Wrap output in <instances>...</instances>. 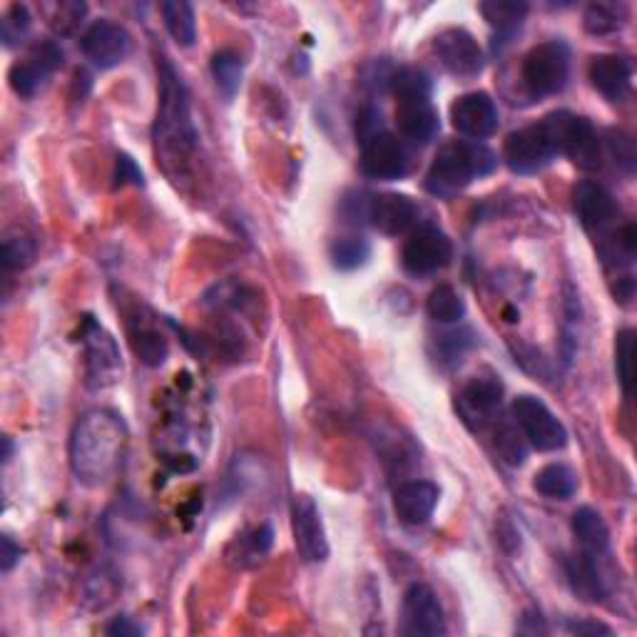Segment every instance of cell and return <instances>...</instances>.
<instances>
[{"instance_id":"1","label":"cell","mask_w":637,"mask_h":637,"mask_svg":"<svg viewBox=\"0 0 637 637\" xmlns=\"http://www.w3.org/2000/svg\"><path fill=\"white\" fill-rule=\"evenodd\" d=\"M127 446L123 417L110 409H93L75 423L70 436V469L88 489H103L115 479Z\"/></svg>"},{"instance_id":"2","label":"cell","mask_w":637,"mask_h":637,"mask_svg":"<svg viewBox=\"0 0 637 637\" xmlns=\"http://www.w3.org/2000/svg\"><path fill=\"white\" fill-rule=\"evenodd\" d=\"M160 107L153 130L155 155L169 179L179 182L182 167L189 162V155L197 147V130L192 123L187 88L172 68L167 58H160Z\"/></svg>"},{"instance_id":"3","label":"cell","mask_w":637,"mask_h":637,"mask_svg":"<svg viewBox=\"0 0 637 637\" xmlns=\"http://www.w3.org/2000/svg\"><path fill=\"white\" fill-rule=\"evenodd\" d=\"M495 167H499V155L491 147L473 143V140H453L433 157L423 187L433 197L451 199L466 189L473 179L491 175Z\"/></svg>"},{"instance_id":"4","label":"cell","mask_w":637,"mask_h":637,"mask_svg":"<svg viewBox=\"0 0 637 637\" xmlns=\"http://www.w3.org/2000/svg\"><path fill=\"white\" fill-rule=\"evenodd\" d=\"M389 83L397 95L399 135L411 145H429L441 130L439 113L431 103V78L421 68H401Z\"/></svg>"},{"instance_id":"5","label":"cell","mask_w":637,"mask_h":637,"mask_svg":"<svg viewBox=\"0 0 637 637\" xmlns=\"http://www.w3.org/2000/svg\"><path fill=\"white\" fill-rule=\"evenodd\" d=\"M521 78L533 95H558L571 78V48L563 40H548L531 48L523 58Z\"/></svg>"},{"instance_id":"6","label":"cell","mask_w":637,"mask_h":637,"mask_svg":"<svg viewBox=\"0 0 637 637\" xmlns=\"http://www.w3.org/2000/svg\"><path fill=\"white\" fill-rule=\"evenodd\" d=\"M80 341H83L85 351V383L88 389L103 391L115 387L123 379V357H120V347L100 323L88 317L80 327Z\"/></svg>"},{"instance_id":"7","label":"cell","mask_w":637,"mask_h":637,"mask_svg":"<svg viewBox=\"0 0 637 637\" xmlns=\"http://www.w3.org/2000/svg\"><path fill=\"white\" fill-rule=\"evenodd\" d=\"M511 413L515 429L521 431L525 443H531L535 451L555 453L568 446V429L563 427V421L541 399L523 393V397L513 401Z\"/></svg>"},{"instance_id":"8","label":"cell","mask_w":637,"mask_h":637,"mask_svg":"<svg viewBox=\"0 0 637 637\" xmlns=\"http://www.w3.org/2000/svg\"><path fill=\"white\" fill-rule=\"evenodd\" d=\"M545 120H548L555 135L558 155H565L581 169H598L603 165L600 137L588 117L558 110V113H551Z\"/></svg>"},{"instance_id":"9","label":"cell","mask_w":637,"mask_h":637,"mask_svg":"<svg viewBox=\"0 0 637 637\" xmlns=\"http://www.w3.org/2000/svg\"><path fill=\"white\" fill-rule=\"evenodd\" d=\"M558 157V145L548 125V120H541L535 125H525L505 137L503 160L515 175H535L551 165Z\"/></svg>"},{"instance_id":"10","label":"cell","mask_w":637,"mask_h":637,"mask_svg":"<svg viewBox=\"0 0 637 637\" xmlns=\"http://www.w3.org/2000/svg\"><path fill=\"white\" fill-rule=\"evenodd\" d=\"M63 50L55 40H40L28 50L23 60L10 65L8 83L13 88V93L20 97H35L48 83V78L63 68Z\"/></svg>"},{"instance_id":"11","label":"cell","mask_w":637,"mask_h":637,"mask_svg":"<svg viewBox=\"0 0 637 637\" xmlns=\"http://www.w3.org/2000/svg\"><path fill=\"white\" fill-rule=\"evenodd\" d=\"M451 259L453 245L439 227H419L401 251V265L411 277L439 275L451 265Z\"/></svg>"},{"instance_id":"12","label":"cell","mask_w":637,"mask_h":637,"mask_svg":"<svg viewBox=\"0 0 637 637\" xmlns=\"http://www.w3.org/2000/svg\"><path fill=\"white\" fill-rule=\"evenodd\" d=\"M401 620V633L409 637L446 635V615H443L436 593L427 583H413L403 593Z\"/></svg>"},{"instance_id":"13","label":"cell","mask_w":637,"mask_h":637,"mask_svg":"<svg viewBox=\"0 0 637 637\" xmlns=\"http://www.w3.org/2000/svg\"><path fill=\"white\" fill-rule=\"evenodd\" d=\"M361 172L371 179L393 182L409 172V153L403 140L389 130L371 135L361 143Z\"/></svg>"},{"instance_id":"14","label":"cell","mask_w":637,"mask_h":637,"mask_svg":"<svg viewBox=\"0 0 637 637\" xmlns=\"http://www.w3.org/2000/svg\"><path fill=\"white\" fill-rule=\"evenodd\" d=\"M291 533L299 558L305 563H323L329 558V541L323 531L319 505L311 495H295L291 501Z\"/></svg>"},{"instance_id":"15","label":"cell","mask_w":637,"mask_h":637,"mask_svg":"<svg viewBox=\"0 0 637 637\" xmlns=\"http://www.w3.org/2000/svg\"><path fill=\"white\" fill-rule=\"evenodd\" d=\"M433 53L439 63L456 78H476L485 68V55L469 30L446 28L433 38Z\"/></svg>"},{"instance_id":"16","label":"cell","mask_w":637,"mask_h":637,"mask_svg":"<svg viewBox=\"0 0 637 637\" xmlns=\"http://www.w3.org/2000/svg\"><path fill=\"white\" fill-rule=\"evenodd\" d=\"M503 407V383L495 377L471 379L459 393V413L473 431L493 427L501 417Z\"/></svg>"},{"instance_id":"17","label":"cell","mask_w":637,"mask_h":637,"mask_svg":"<svg viewBox=\"0 0 637 637\" xmlns=\"http://www.w3.org/2000/svg\"><path fill=\"white\" fill-rule=\"evenodd\" d=\"M130 48H133V40L127 30L107 18L95 20L80 38V50L97 70H110L123 63L130 55Z\"/></svg>"},{"instance_id":"18","label":"cell","mask_w":637,"mask_h":637,"mask_svg":"<svg viewBox=\"0 0 637 637\" xmlns=\"http://www.w3.org/2000/svg\"><path fill=\"white\" fill-rule=\"evenodd\" d=\"M451 123L463 137L481 143L499 130V107L489 93H466L451 105Z\"/></svg>"},{"instance_id":"19","label":"cell","mask_w":637,"mask_h":637,"mask_svg":"<svg viewBox=\"0 0 637 637\" xmlns=\"http://www.w3.org/2000/svg\"><path fill=\"white\" fill-rule=\"evenodd\" d=\"M421 207L407 195L387 192V195L369 197L367 219L371 227H377L383 235L399 237L419 225Z\"/></svg>"},{"instance_id":"20","label":"cell","mask_w":637,"mask_h":637,"mask_svg":"<svg viewBox=\"0 0 637 637\" xmlns=\"http://www.w3.org/2000/svg\"><path fill=\"white\" fill-rule=\"evenodd\" d=\"M441 491L431 481H409L393 493V511L403 525H427L433 518Z\"/></svg>"},{"instance_id":"21","label":"cell","mask_w":637,"mask_h":637,"mask_svg":"<svg viewBox=\"0 0 637 637\" xmlns=\"http://www.w3.org/2000/svg\"><path fill=\"white\" fill-rule=\"evenodd\" d=\"M590 83L610 103H623L633 88V63L625 55H595L590 63Z\"/></svg>"},{"instance_id":"22","label":"cell","mask_w":637,"mask_h":637,"mask_svg":"<svg viewBox=\"0 0 637 637\" xmlns=\"http://www.w3.org/2000/svg\"><path fill=\"white\" fill-rule=\"evenodd\" d=\"M573 205L581 225L588 232H603L618 217V205H615L613 195L605 187L595 185V182H581L575 187Z\"/></svg>"},{"instance_id":"23","label":"cell","mask_w":637,"mask_h":637,"mask_svg":"<svg viewBox=\"0 0 637 637\" xmlns=\"http://www.w3.org/2000/svg\"><path fill=\"white\" fill-rule=\"evenodd\" d=\"M565 575L573 593L585 603H603L608 598V585L600 573V558H593L588 553H578L565 561Z\"/></svg>"},{"instance_id":"24","label":"cell","mask_w":637,"mask_h":637,"mask_svg":"<svg viewBox=\"0 0 637 637\" xmlns=\"http://www.w3.org/2000/svg\"><path fill=\"white\" fill-rule=\"evenodd\" d=\"M573 535L581 543V551L593 555V558H608L610 555V531L608 523L603 521V515L590 508V505H583L573 513L571 521Z\"/></svg>"},{"instance_id":"25","label":"cell","mask_w":637,"mask_h":637,"mask_svg":"<svg viewBox=\"0 0 637 637\" xmlns=\"http://www.w3.org/2000/svg\"><path fill=\"white\" fill-rule=\"evenodd\" d=\"M533 489L548 501H568L578 491V476L565 463H548V466L535 473Z\"/></svg>"},{"instance_id":"26","label":"cell","mask_w":637,"mask_h":637,"mask_svg":"<svg viewBox=\"0 0 637 637\" xmlns=\"http://www.w3.org/2000/svg\"><path fill=\"white\" fill-rule=\"evenodd\" d=\"M162 20H165L167 33L172 35L177 45L189 48L195 45L197 40V20H195V8L185 0H167V3L160 6Z\"/></svg>"},{"instance_id":"27","label":"cell","mask_w":637,"mask_h":637,"mask_svg":"<svg viewBox=\"0 0 637 637\" xmlns=\"http://www.w3.org/2000/svg\"><path fill=\"white\" fill-rule=\"evenodd\" d=\"M481 13L489 20V25L495 33H499L501 43H511V38L523 28V20L528 16V6L491 0V3H481Z\"/></svg>"},{"instance_id":"28","label":"cell","mask_w":637,"mask_h":637,"mask_svg":"<svg viewBox=\"0 0 637 637\" xmlns=\"http://www.w3.org/2000/svg\"><path fill=\"white\" fill-rule=\"evenodd\" d=\"M130 343H133L140 361L147 363V367H160L167 359V339L155 327L145 323V319L130 321Z\"/></svg>"},{"instance_id":"29","label":"cell","mask_w":637,"mask_h":637,"mask_svg":"<svg viewBox=\"0 0 637 637\" xmlns=\"http://www.w3.org/2000/svg\"><path fill=\"white\" fill-rule=\"evenodd\" d=\"M212 78H215V85L225 100H235L242 88V78H245V63H242V55H237L235 50H219V53L212 55Z\"/></svg>"},{"instance_id":"30","label":"cell","mask_w":637,"mask_h":637,"mask_svg":"<svg viewBox=\"0 0 637 637\" xmlns=\"http://www.w3.org/2000/svg\"><path fill=\"white\" fill-rule=\"evenodd\" d=\"M271 543H275V531H271L269 523H261L259 528L249 531L247 535H242L239 541H235L232 548H237V553L232 555L235 563L239 568H251V565H257L259 561H265V555L269 553Z\"/></svg>"},{"instance_id":"31","label":"cell","mask_w":637,"mask_h":637,"mask_svg":"<svg viewBox=\"0 0 637 637\" xmlns=\"http://www.w3.org/2000/svg\"><path fill=\"white\" fill-rule=\"evenodd\" d=\"M38 255V245L35 239L25 235L23 229H10L3 237V271L6 275H13V271H23Z\"/></svg>"},{"instance_id":"32","label":"cell","mask_w":637,"mask_h":637,"mask_svg":"<svg viewBox=\"0 0 637 637\" xmlns=\"http://www.w3.org/2000/svg\"><path fill=\"white\" fill-rule=\"evenodd\" d=\"M329 257L331 265L341 269V271H353L363 267L371 257V245L363 237L349 235V237H339L331 242L329 247Z\"/></svg>"},{"instance_id":"33","label":"cell","mask_w":637,"mask_h":637,"mask_svg":"<svg viewBox=\"0 0 637 637\" xmlns=\"http://www.w3.org/2000/svg\"><path fill=\"white\" fill-rule=\"evenodd\" d=\"M88 13L85 3H75V0H60V3H43L40 6V16H45V23L55 30L58 35H73L83 23Z\"/></svg>"},{"instance_id":"34","label":"cell","mask_w":637,"mask_h":637,"mask_svg":"<svg viewBox=\"0 0 637 637\" xmlns=\"http://www.w3.org/2000/svg\"><path fill=\"white\" fill-rule=\"evenodd\" d=\"M625 23H628V10L613 3H593L583 18V25L590 35H613L623 30Z\"/></svg>"},{"instance_id":"35","label":"cell","mask_w":637,"mask_h":637,"mask_svg":"<svg viewBox=\"0 0 637 637\" xmlns=\"http://www.w3.org/2000/svg\"><path fill=\"white\" fill-rule=\"evenodd\" d=\"M427 309L429 317L441 323H456L466 317V301H463L459 291L449 285H441L431 291Z\"/></svg>"},{"instance_id":"36","label":"cell","mask_w":637,"mask_h":637,"mask_svg":"<svg viewBox=\"0 0 637 637\" xmlns=\"http://www.w3.org/2000/svg\"><path fill=\"white\" fill-rule=\"evenodd\" d=\"M615 371L625 397H633L635 387V329H623L615 341Z\"/></svg>"},{"instance_id":"37","label":"cell","mask_w":637,"mask_h":637,"mask_svg":"<svg viewBox=\"0 0 637 637\" xmlns=\"http://www.w3.org/2000/svg\"><path fill=\"white\" fill-rule=\"evenodd\" d=\"M30 23H33V18H30V10L20 3L10 6L3 20H0V40H3L6 48H16L23 43V38L28 35Z\"/></svg>"},{"instance_id":"38","label":"cell","mask_w":637,"mask_h":637,"mask_svg":"<svg viewBox=\"0 0 637 637\" xmlns=\"http://www.w3.org/2000/svg\"><path fill=\"white\" fill-rule=\"evenodd\" d=\"M495 449L503 456L505 463H511V466H521V463L528 459V446H525V439L521 436L518 429H513L511 423H503L495 431Z\"/></svg>"},{"instance_id":"39","label":"cell","mask_w":637,"mask_h":637,"mask_svg":"<svg viewBox=\"0 0 637 637\" xmlns=\"http://www.w3.org/2000/svg\"><path fill=\"white\" fill-rule=\"evenodd\" d=\"M473 347V333L471 331H451V333H443L439 339V349L446 361H453L463 357V351Z\"/></svg>"},{"instance_id":"40","label":"cell","mask_w":637,"mask_h":637,"mask_svg":"<svg viewBox=\"0 0 637 637\" xmlns=\"http://www.w3.org/2000/svg\"><path fill=\"white\" fill-rule=\"evenodd\" d=\"M115 185H137V187H143L145 185V175H143V169L137 167V162L125 155V153H120L117 155V165H115Z\"/></svg>"},{"instance_id":"41","label":"cell","mask_w":637,"mask_h":637,"mask_svg":"<svg viewBox=\"0 0 637 637\" xmlns=\"http://www.w3.org/2000/svg\"><path fill=\"white\" fill-rule=\"evenodd\" d=\"M381 130H387L383 127V117L377 107H363L359 117H357V137H359V143H363V140H369L371 135H377L381 133Z\"/></svg>"},{"instance_id":"42","label":"cell","mask_w":637,"mask_h":637,"mask_svg":"<svg viewBox=\"0 0 637 637\" xmlns=\"http://www.w3.org/2000/svg\"><path fill=\"white\" fill-rule=\"evenodd\" d=\"M610 153L615 157V162H620L628 169H633L635 165V147H633V140L625 135V133H613L610 137Z\"/></svg>"},{"instance_id":"43","label":"cell","mask_w":637,"mask_h":637,"mask_svg":"<svg viewBox=\"0 0 637 637\" xmlns=\"http://www.w3.org/2000/svg\"><path fill=\"white\" fill-rule=\"evenodd\" d=\"M20 555H23V548H20L10 535H3V538H0V568H3V573L16 568V563H20Z\"/></svg>"},{"instance_id":"44","label":"cell","mask_w":637,"mask_h":637,"mask_svg":"<svg viewBox=\"0 0 637 637\" xmlns=\"http://www.w3.org/2000/svg\"><path fill=\"white\" fill-rule=\"evenodd\" d=\"M107 635H117V637H137L143 635V630L137 628V625L130 623V618H115L113 623L105 628Z\"/></svg>"},{"instance_id":"45","label":"cell","mask_w":637,"mask_h":637,"mask_svg":"<svg viewBox=\"0 0 637 637\" xmlns=\"http://www.w3.org/2000/svg\"><path fill=\"white\" fill-rule=\"evenodd\" d=\"M568 630L573 635H613L610 628H605L603 623H568Z\"/></svg>"},{"instance_id":"46","label":"cell","mask_w":637,"mask_h":637,"mask_svg":"<svg viewBox=\"0 0 637 637\" xmlns=\"http://www.w3.org/2000/svg\"><path fill=\"white\" fill-rule=\"evenodd\" d=\"M3 443H6V453H3V461L8 463L10 461V453H13V443H10L8 436H3Z\"/></svg>"}]
</instances>
